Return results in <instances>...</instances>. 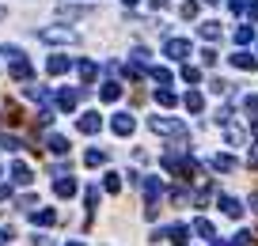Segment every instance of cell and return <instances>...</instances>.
Masks as SVG:
<instances>
[{
    "instance_id": "cell-1",
    "label": "cell",
    "mask_w": 258,
    "mask_h": 246,
    "mask_svg": "<svg viewBox=\"0 0 258 246\" xmlns=\"http://www.w3.org/2000/svg\"><path fill=\"white\" fill-rule=\"evenodd\" d=\"M53 189H57V197H72V193H76V182L61 170V174H57V186H53Z\"/></svg>"
},
{
    "instance_id": "cell-2",
    "label": "cell",
    "mask_w": 258,
    "mask_h": 246,
    "mask_svg": "<svg viewBox=\"0 0 258 246\" xmlns=\"http://www.w3.org/2000/svg\"><path fill=\"white\" fill-rule=\"evenodd\" d=\"M12 182L27 186V182H31V167H27V163H16V167H12Z\"/></svg>"
},
{
    "instance_id": "cell-3",
    "label": "cell",
    "mask_w": 258,
    "mask_h": 246,
    "mask_svg": "<svg viewBox=\"0 0 258 246\" xmlns=\"http://www.w3.org/2000/svg\"><path fill=\"white\" fill-rule=\"evenodd\" d=\"M114 133H118V136L133 133V118H129V114H118V118H114Z\"/></svg>"
},
{
    "instance_id": "cell-4",
    "label": "cell",
    "mask_w": 258,
    "mask_h": 246,
    "mask_svg": "<svg viewBox=\"0 0 258 246\" xmlns=\"http://www.w3.org/2000/svg\"><path fill=\"white\" fill-rule=\"evenodd\" d=\"M99 125H103V121H99V114H84V118H80V133H95Z\"/></svg>"
},
{
    "instance_id": "cell-5",
    "label": "cell",
    "mask_w": 258,
    "mask_h": 246,
    "mask_svg": "<svg viewBox=\"0 0 258 246\" xmlns=\"http://www.w3.org/2000/svg\"><path fill=\"white\" fill-rule=\"evenodd\" d=\"M190 53V46L182 42V38H175V42H167V57H186Z\"/></svg>"
},
{
    "instance_id": "cell-6",
    "label": "cell",
    "mask_w": 258,
    "mask_h": 246,
    "mask_svg": "<svg viewBox=\"0 0 258 246\" xmlns=\"http://www.w3.org/2000/svg\"><path fill=\"white\" fill-rule=\"evenodd\" d=\"M220 208H224L228 216H239V212H243V204H239V201H232V197H220Z\"/></svg>"
},
{
    "instance_id": "cell-7",
    "label": "cell",
    "mask_w": 258,
    "mask_h": 246,
    "mask_svg": "<svg viewBox=\"0 0 258 246\" xmlns=\"http://www.w3.org/2000/svg\"><path fill=\"white\" fill-rule=\"evenodd\" d=\"M76 99H80V91H61V110H72V106H76Z\"/></svg>"
},
{
    "instance_id": "cell-8",
    "label": "cell",
    "mask_w": 258,
    "mask_h": 246,
    "mask_svg": "<svg viewBox=\"0 0 258 246\" xmlns=\"http://www.w3.org/2000/svg\"><path fill=\"white\" fill-rule=\"evenodd\" d=\"M50 72H53V76L69 72V57H50Z\"/></svg>"
},
{
    "instance_id": "cell-9",
    "label": "cell",
    "mask_w": 258,
    "mask_h": 246,
    "mask_svg": "<svg viewBox=\"0 0 258 246\" xmlns=\"http://www.w3.org/2000/svg\"><path fill=\"white\" fill-rule=\"evenodd\" d=\"M50 152L65 155V152H69V140H65V136H50Z\"/></svg>"
},
{
    "instance_id": "cell-10",
    "label": "cell",
    "mask_w": 258,
    "mask_h": 246,
    "mask_svg": "<svg viewBox=\"0 0 258 246\" xmlns=\"http://www.w3.org/2000/svg\"><path fill=\"white\" fill-rule=\"evenodd\" d=\"M186 235H190L186 227H171V231H167V238H171V242H179V246H182V242H190Z\"/></svg>"
},
{
    "instance_id": "cell-11",
    "label": "cell",
    "mask_w": 258,
    "mask_h": 246,
    "mask_svg": "<svg viewBox=\"0 0 258 246\" xmlns=\"http://www.w3.org/2000/svg\"><path fill=\"white\" fill-rule=\"evenodd\" d=\"M103 159H106V152H87V155H84V163H87V167H99Z\"/></svg>"
},
{
    "instance_id": "cell-12",
    "label": "cell",
    "mask_w": 258,
    "mask_h": 246,
    "mask_svg": "<svg viewBox=\"0 0 258 246\" xmlns=\"http://www.w3.org/2000/svg\"><path fill=\"white\" fill-rule=\"evenodd\" d=\"M118 95H121V87H118V84H106V87H103V99H106V102H114Z\"/></svg>"
},
{
    "instance_id": "cell-13",
    "label": "cell",
    "mask_w": 258,
    "mask_h": 246,
    "mask_svg": "<svg viewBox=\"0 0 258 246\" xmlns=\"http://www.w3.org/2000/svg\"><path fill=\"white\" fill-rule=\"evenodd\" d=\"M80 76H84V84H91V80H95V65H91V61L80 65Z\"/></svg>"
},
{
    "instance_id": "cell-14",
    "label": "cell",
    "mask_w": 258,
    "mask_h": 246,
    "mask_svg": "<svg viewBox=\"0 0 258 246\" xmlns=\"http://www.w3.org/2000/svg\"><path fill=\"white\" fill-rule=\"evenodd\" d=\"M53 220H57V216H53L50 208H42V212H35V223H53Z\"/></svg>"
},
{
    "instance_id": "cell-15",
    "label": "cell",
    "mask_w": 258,
    "mask_h": 246,
    "mask_svg": "<svg viewBox=\"0 0 258 246\" xmlns=\"http://www.w3.org/2000/svg\"><path fill=\"white\" fill-rule=\"evenodd\" d=\"M106 189H110V193H118V189H121V182H118V174H106Z\"/></svg>"
},
{
    "instance_id": "cell-16",
    "label": "cell",
    "mask_w": 258,
    "mask_h": 246,
    "mask_svg": "<svg viewBox=\"0 0 258 246\" xmlns=\"http://www.w3.org/2000/svg\"><path fill=\"white\" fill-rule=\"evenodd\" d=\"M194 227H198V235H205V238L213 235V223H205V220H198V223H194Z\"/></svg>"
},
{
    "instance_id": "cell-17",
    "label": "cell",
    "mask_w": 258,
    "mask_h": 246,
    "mask_svg": "<svg viewBox=\"0 0 258 246\" xmlns=\"http://www.w3.org/2000/svg\"><path fill=\"white\" fill-rule=\"evenodd\" d=\"M156 99L164 102V106H175V95H171V91H160V95H156Z\"/></svg>"
},
{
    "instance_id": "cell-18",
    "label": "cell",
    "mask_w": 258,
    "mask_h": 246,
    "mask_svg": "<svg viewBox=\"0 0 258 246\" xmlns=\"http://www.w3.org/2000/svg\"><path fill=\"white\" fill-rule=\"evenodd\" d=\"M69 246H84V242H69Z\"/></svg>"
},
{
    "instance_id": "cell-19",
    "label": "cell",
    "mask_w": 258,
    "mask_h": 246,
    "mask_svg": "<svg viewBox=\"0 0 258 246\" xmlns=\"http://www.w3.org/2000/svg\"><path fill=\"white\" fill-rule=\"evenodd\" d=\"M0 19H4V8H0Z\"/></svg>"
}]
</instances>
